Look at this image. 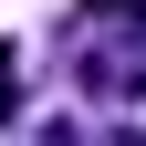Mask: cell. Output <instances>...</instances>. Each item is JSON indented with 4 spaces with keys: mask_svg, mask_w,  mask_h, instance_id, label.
<instances>
[{
    "mask_svg": "<svg viewBox=\"0 0 146 146\" xmlns=\"http://www.w3.org/2000/svg\"><path fill=\"white\" fill-rule=\"evenodd\" d=\"M63 52H73V84L94 104H136L146 94V0H84V11H63Z\"/></svg>",
    "mask_w": 146,
    "mask_h": 146,
    "instance_id": "6da1fadb",
    "label": "cell"
},
{
    "mask_svg": "<svg viewBox=\"0 0 146 146\" xmlns=\"http://www.w3.org/2000/svg\"><path fill=\"white\" fill-rule=\"evenodd\" d=\"M11 115H21V52L0 42V125H11Z\"/></svg>",
    "mask_w": 146,
    "mask_h": 146,
    "instance_id": "7a4b0ae2",
    "label": "cell"
}]
</instances>
